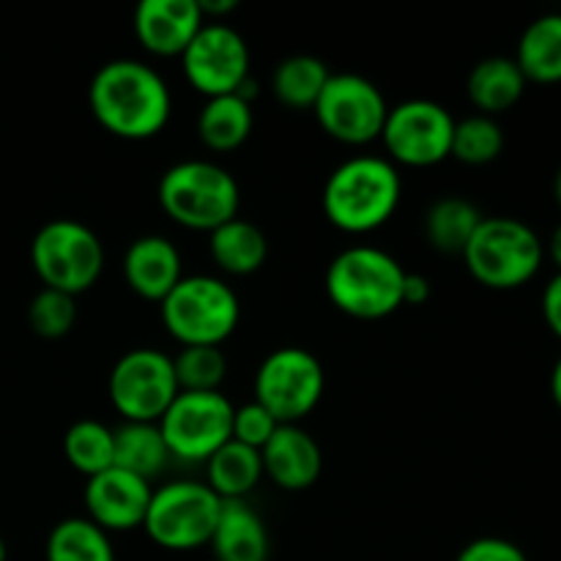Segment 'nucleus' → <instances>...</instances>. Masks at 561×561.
I'll list each match as a JSON object with an SVG mask.
<instances>
[{"instance_id": "f257e3e1", "label": "nucleus", "mask_w": 561, "mask_h": 561, "mask_svg": "<svg viewBox=\"0 0 561 561\" xmlns=\"http://www.w3.org/2000/svg\"><path fill=\"white\" fill-rule=\"evenodd\" d=\"M88 104L104 131L121 140H151L173 115V96L157 69L118 58L99 66L88 85Z\"/></svg>"}, {"instance_id": "f03ea898", "label": "nucleus", "mask_w": 561, "mask_h": 561, "mask_svg": "<svg viewBox=\"0 0 561 561\" xmlns=\"http://www.w3.org/2000/svg\"><path fill=\"white\" fill-rule=\"evenodd\" d=\"M403 195L398 168L383 157H351L323 184V214L337 230L365 236L394 217Z\"/></svg>"}, {"instance_id": "7ed1b4c3", "label": "nucleus", "mask_w": 561, "mask_h": 561, "mask_svg": "<svg viewBox=\"0 0 561 561\" xmlns=\"http://www.w3.org/2000/svg\"><path fill=\"white\" fill-rule=\"evenodd\" d=\"M405 268L378 247H345L327 268V296L356 321H381L403 307Z\"/></svg>"}, {"instance_id": "20e7f679", "label": "nucleus", "mask_w": 561, "mask_h": 561, "mask_svg": "<svg viewBox=\"0 0 561 561\" xmlns=\"http://www.w3.org/2000/svg\"><path fill=\"white\" fill-rule=\"evenodd\" d=\"M157 201L175 225L211 233L239 217V181L222 164L208 159H184L170 164L157 186Z\"/></svg>"}, {"instance_id": "39448f33", "label": "nucleus", "mask_w": 561, "mask_h": 561, "mask_svg": "<svg viewBox=\"0 0 561 561\" xmlns=\"http://www.w3.org/2000/svg\"><path fill=\"white\" fill-rule=\"evenodd\" d=\"M460 257L480 285L515 290L537 277L546 261V244L524 219L485 217Z\"/></svg>"}, {"instance_id": "423d86ee", "label": "nucleus", "mask_w": 561, "mask_h": 561, "mask_svg": "<svg viewBox=\"0 0 561 561\" xmlns=\"http://www.w3.org/2000/svg\"><path fill=\"white\" fill-rule=\"evenodd\" d=\"M164 329L181 348L219 345L239 329V294L225 279L211 274H192L159 301Z\"/></svg>"}, {"instance_id": "0eeeda50", "label": "nucleus", "mask_w": 561, "mask_h": 561, "mask_svg": "<svg viewBox=\"0 0 561 561\" xmlns=\"http://www.w3.org/2000/svg\"><path fill=\"white\" fill-rule=\"evenodd\" d=\"M31 263L44 288L77 299L102 277L104 244L80 219H53L33 236Z\"/></svg>"}, {"instance_id": "6e6552de", "label": "nucleus", "mask_w": 561, "mask_h": 561, "mask_svg": "<svg viewBox=\"0 0 561 561\" xmlns=\"http://www.w3.org/2000/svg\"><path fill=\"white\" fill-rule=\"evenodd\" d=\"M222 499L206 482L175 480L151 493L142 529L164 551H195L211 542Z\"/></svg>"}, {"instance_id": "1a4fd4ad", "label": "nucleus", "mask_w": 561, "mask_h": 561, "mask_svg": "<svg viewBox=\"0 0 561 561\" xmlns=\"http://www.w3.org/2000/svg\"><path fill=\"white\" fill-rule=\"evenodd\" d=\"M327 389V373L316 354L305 348H277L255 373V403L279 425H299L318 409Z\"/></svg>"}, {"instance_id": "9d476101", "label": "nucleus", "mask_w": 561, "mask_h": 561, "mask_svg": "<svg viewBox=\"0 0 561 561\" xmlns=\"http://www.w3.org/2000/svg\"><path fill=\"white\" fill-rule=\"evenodd\" d=\"M233 403L222 392H179L157 422L173 460L206 463L233 438Z\"/></svg>"}, {"instance_id": "9b49d317", "label": "nucleus", "mask_w": 561, "mask_h": 561, "mask_svg": "<svg viewBox=\"0 0 561 561\" xmlns=\"http://www.w3.org/2000/svg\"><path fill=\"white\" fill-rule=\"evenodd\" d=\"M107 392L126 422H159L181 392L173 356L159 348L126 351L110 370Z\"/></svg>"}, {"instance_id": "f8f14e48", "label": "nucleus", "mask_w": 561, "mask_h": 561, "mask_svg": "<svg viewBox=\"0 0 561 561\" xmlns=\"http://www.w3.org/2000/svg\"><path fill=\"white\" fill-rule=\"evenodd\" d=\"M312 113L332 140L343 146H367L373 140H381L389 104L376 82L345 71V75L329 77Z\"/></svg>"}, {"instance_id": "ddd939ff", "label": "nucleus", "mask_w": 561, "mask_h": 561, "mask_svg": "<svg viewBox=\"0 0 561 561\" xmlns=\"http://www.w3.org/2000/svg\"><path fill=\"white\" fill-rule=\"evenodd\" d=\"M455 118L433 99H405L389 107L381 142L392 164L433 168L453 153Z\"/></svg>"}, {"instance_id": "4468645a", "label": "nucleus", "mask_w": 561, "mask_h": 561, "mask_svg": "<svg viewBox=\"0 0 561 561\" xmlns=\"http://www.w3.org/2000/svg\"><path fill=\"white\" fill-rule=\"evenodd\" d=\"M181 71L206 99L228 96L250 77V47L236 27L206 22L181 55Z\"/></svg>"}, {"instance_id": "2eb2a0df", "label": "nucleus", "mask_w": 561, "mask_h": 561, "mask_svg": "<svg viewBox=\"0 0 561 561\" xmlns=\"http://www.w3.org/2000/svg\"><path fill=\"white\" fill-rule=\"evenodd\" d=\"M151 482L110 466L107 471L85 482V493H82L88 510L85 518H91L107 535L142 529L148 504H151Z\"/></svg>"}, {"instance_id": "dca6fc26", "label": "nucleus", "mask_w": 561, "mask_h": 561, "mask_svg": "<svg viewBox=\"0 0 561 561\" xmlns=\"http://www.w3.org/2000/svg\"><path fill=\"white\" fill-rule=\"evenodd\" d=\"M206 25L197 0H142L135 11V36L157 58H181Z\"/></svg>"}, {"instance_id": "f3484780", "label": "nucleus", "mask_w": 561, "mask_h": 561, "mask_svg": "<svg viewBox=\"0 0 561 561\" xmlns=\"http://www.w3.org/2000/svg\"><path fill=\"white\" fill-rule=\"evenodd\" d=\"M263 477L290 493L307 491L323 471V453L301 425H279L261 449Z\"/></svg>"}, {"instance_id": "a211bd4d", "label": "nucleus", "mask_w": 561, "mask_h": 561, "mask_svg": "<svg viewBox=\"0 0 561 561\" xmlns=\"http://www.w3.org/2000/svg\"><path fill=\"white\" fill-rule=\"evenodd\" d=\"M126 285L146 301H162L181 283V255L164 236H140L124 252Z\"/></svg>"}, {"instance_id": "6ab92c4d", "label": "nucleus", "mask_w": 561, "mask_h": 561, "mask_svg": "<svg viewBox=\"0 0 561 561\" xmlns=\"http://www.w3.org/2000/svg\"><path fill=\"white\" fill-rule=\"evenodd\" d=\"M208 548L217 561H268L272 540L257 510L247 502H222Z\"/></svg>"}, {"instance_id": "aec40b11", "label": "nucleus", "mask_w": 561, "mask_h": 561, "mask_svg": "<svg viewBox=\"0 0 561 561\" xmlns=\"http://www.w3.org/2000/svg\"><path fill=\"white\" fill-rule=\"evenodd\" d=\"M526 85L529 82H526L515 58L493 55V58L480 60L471 69L469 80H466V93H469L471 104L480 110V115L496 118V115L507 113L524 99Z\"/></svg>"}, {"instance_id": "412c9836", "label": "nucleus", "mask_w": 561, "mask_h": 561, "mask_svg": "<svg viewBox=\"0 0 561 561\" xmlns=\"http://www.w3.org/2000/svg\"><path fill=\"white\" fill-rule=\"evenodd\" d=\"M208 252L217 268L233 277H250L266 263L268 241L257 225L236 217L208 233Z\"/></svg>"}, {"instance_id": "4be33fe9", "label": "nucleus", "mask_w": 561, "mask_h": 561, "mask_svg": "<svg viewBox=\"0 0 561 561\" xmlns=\"http://www.w3.org/2000/svg\"><path fill=\"white\" fill-rule=\"evenodd\" d=\"M263 480L261 453L230 438L206 460V485L222 502H247Z\"/></svg>"}, {"instance_id": "5701e85b", "label": "nucleus", "mask_w": 561, "mask_h": 561, "mask_svg": "<svg viewBox=\"0 0 561 561\" xmlns=\"http://www.w3.org/2000/svg\"><path fill=\"white\" fill-rule=\"evenodd\" d=\"M113 438L115 469L129 471L146 482L157 480L173 460L157 422H124L118 431H113Z\"/></svg>"}, {"instance_id": "b1692460", "label": "nucleus", "mask_w": 561, "mask_h": 561, "mask_svg": "<svg viewBox=\"0 0 561 561\" xmlns=\"http://www.w3.org/2000/svg\"><path fill=\"white\" fill-rule=\"evenodd\" d=\"M515 64L526 82L557 85L561 82V14H542L520 33Z\"/></svg>"}, {"instance_id": "393cba45", "label": "nucleus", "mask_w": 561, "mask_h": 561, "mask_svg": "<svg viewBox=\"0 0 561 561\" xmlns=\"http://www.w3.org/2000/svg\"><path fill=\"white\" fill-rule=\"evenodd\" d=\"M252 124H255L252 104L236 93H228V96L206 99L197 115V135L208 151L228 153L244 146L247 137L252 135Z\"/></svg>"}, {"instance_id": "a878e982", "label": "nucleus", "mask_w": 561, "mask_h": 561, "mask_svg": "<svg viewBox=\"0 0 561 561\" xmlns=\"http://www.w3.org/2000/svg\"><path fill=\"white\" fill-rule=\"evenodd\" d=\"M482 211L466 197H438L425 211V239L442 255H463L471 236L480 228Z\"/></svg>"}, {"instance_id": "bb28decb", "label": "nucleus", "mask_w": 561, "mask_h": 561, "mask_svg": "<svg viewBox=\"0 0 561 561\" xmlns=\"http://www.w3.org/2000/svg\"><path fill=\"white\" fill-rule=\"evenodd\" d=\"M329 77H332L329 66L316 55H290L274 66L272 93L285 107L312 110Z\"/></svg>"}, {"instance_id": "cd10ccee", "label": "nucleus", "mask_w": 561, "mask_h": 561, "mask_svg": "<svg viewBox=\"0 0 561 561\" xmlns=\"http://www.w3.org/2000/svg\"><path fill=\"white\" fill-rule=\"evenodd\" d=\"M47 561H115L113 540L91 518H64L47 537Z\"/></svg>"}, {"instance_id": "c85d7f7f", "label": "nucleus", "mask_w": 561, "mask_h": 561, "mask_svg": "<svg viewBox=\"0 0 561 561\" xmlns=\"http://www.w3.org/2000/svg\"><path fill=\"white\" fill-rule=\"evenodd\" d=\"M115 438L113 427L99 420H80L66 431L64 455L75 471L82 477H96L113 466Z\"/></svg>"}, {"instance_id": "c756f323", "label": "nucleus", "mask_w": 561, "mask_h": 561, "mask_svg": "<svg viewBox=\"0 0 561 561\" xmlns=\"http://www.w3.org/2000/svg\"><path fill=\"white\" fill-rule=\"evenodd\" d=\"M504 151V129L496 118L491 115H469L463 121H455L453 135V153L458 162L480 168V164H491L502 157Z\"/></svg>"}, {"instance_id": "7c9ffc66", "label": "nucleus", "mask_w": 561, "mask_h": 561, "mask_svg": "<svg viewBox=\"0 0 561 561\" xmlns=\"http://www.w3.org/2000/svg\"><path fill=\"white\" fill-rule=\"evenodd\" d=\"M173 370L181 392H219L228 373V359L222 348L192 345L173 356Z\"/></svg>"}, {"instance_id": "2f4dec72", "label": "nucleus", "mask_w": 561, "mask_h": 561, "mask_svg": "<svg viewBox=\"0 0 561 561\" xmlns=\"http://www.w3.org/2000/svg\"><path fill=\"white\" fill-rule=\"evenodd\" d=\"M27 323H31L33 334L44 340L66 337L77 323L75 296L60 294V290L53 288H42L31 299V307H27Z\"/></svg>"}, {"instance_id": "473e14b6", "label": "nucleus", "mask_w": 561, "mask_h": 561, "mask_svg": "<svg viewBox=\"0 0 561 561\" xmlns=\"http://www.w3.org/2000/svg\"><path fill=\"white\" fill-rule=\"evenodd\" d=\"M279 427V422L263 409L261 403H244L233 411V442L244 444L261 453L268 444V438L274 436V431Z\"/></svg>"}, {"instance_id": "72a5a7b5", "label": "nucleus", "mask_w": 561, "mask_h": 561, "mask_svg": "<svg viewBox=\"0 0 561 561\" xmlns=\"http://www.w3.org/2000/svg\"><path fill=\"white\" fill-rule=\"evenodd\" d=\"M455 561H529V557L524 548L504 537H480V540H471Z\"/></svg>"}, {"instance_id": "f704fd0d", "label": "nucleus", "mask_w": 561, "mask_h": 561, "mask_svg": "<svg viewBox=\"0 0 561 561\" xmlns=\"http://www.w3.org/2000/svg\"><path fill=\"white\" fill-rule=\"evenodd\" d=\"M542 318H546L548 329L561 340V272L553 274L542 290Z\"/></svg>"}, {"instance_id": "c9c22d12", "label": "nucleus", "mask_w": 561, "mask_h": 561, "mask_svg": "<svg viewBox=\"0 0 561 561\" xmlns=\"http://www.w3.org/2000/svg\"><path fill=\"white\" fill-rule=\"evenodd\" d=\"M433 288H431V279L425 277V274H405V283H403V305H411V307H420L425 305L427 299H431Z\"/></svg>"}, {"instance_id": "e433bc0d", "label": "nucleus", "mask_w": 561, "mask_h": 561, "mask_svg": "<svg viewBox=\"0 0 561 561\" xmlns=\"http://www.w3.org/2000/svg\"><path fill=\"white\" fill-rule=\"evenodd\" d=\"M197 5H201V14L206 22H208V16H214V22H217L219 16H225V14H230V11L239 9V3H236V0H197Z\"/></svg>"}, {"instance_id": "4c0bfd02", "label": "nucleus", "mask_w": 561, "mask_h": 561, "mask_svg": "<svg viewBox=\"0 0 561 561\" xmlns=\"http://www.w3.org/2000/svg\"><path fill=\"white\" fill-rule=\"evenodd\" d=\"M546 255H551V261L557 263V268L561 272V222L557 225V228H553L551 239H548Z\"/></svg>"}, {"instance_id": "58836bf2", "label": "nucleus", "mask_w": 561, "mask_h": 561, "mask_svg": "<svg viewBox=\"0 0 561 561\" xmlns=\"http://www.w3.org/2000/svg\"><path fill=\"white\" fill-rule=\"evenodd\" d=\"M551 394H553V403H557V409L561 411V356L557 359V365H553V373H551Z\"/></svg>"}, {"instance_id": "ea45409f", "label": "nucleus", "mask_w": 561, "mask_h": 561, "mask_svg": "<svg viewBox=\"0 0 561 561\" xmlns=\"http://www.w3.org/2000/svg\"><path fill=\"white\" fill-rule=\"evenodd\" d=\"M553 192H557V201H559V206H561V168H559V173H557V184H553Z\"/></svg>"}, {"instance_id": "a19ab883", "label": "nucleus", "mask_w": 561, "mask_h": 561, "mask_svg": "<svg viewBox=\"0 0 561 561\" xmlns=\"http://www.w3.org/2000/svg\"><path fill=\"white\" fill-rule=\"evenodd\" d=\"M9 559V553H5V542H3V537H0V561H5Z\"/></svg>"}]
</instances>
